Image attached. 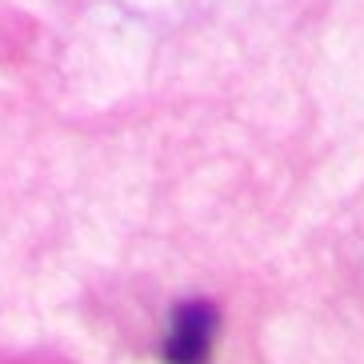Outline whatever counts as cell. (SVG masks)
Masks as SVG:
<instances>
[{
    "label": "cell",
    "mask_w": 364,
    "mask_h": 364,
    "mask_svg": "<svg viewBox=\"0 0 364 364\" xmlns=\"http://www.w3.org/2000/svg\"><path fill=\"white\" fill-rule=\"evenodd\" d=\"M220 328V309L213 300H184L172 312V332L164 341V364H208Z\"/></svg>",
    "instance_id": "6da1fadb"
}]
</instances>
